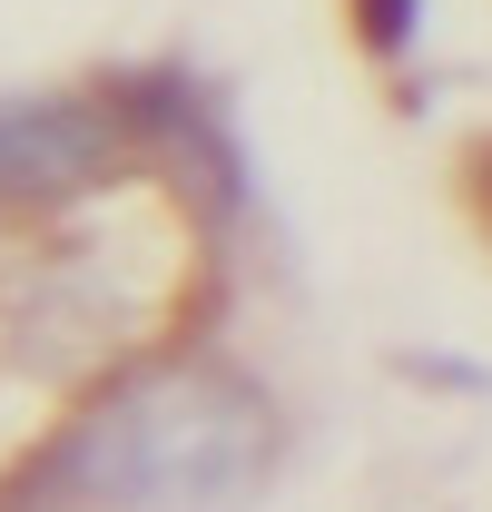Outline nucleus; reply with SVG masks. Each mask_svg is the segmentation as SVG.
I'll return each mask as SVG.
<instances>
[{
    "label": "nucleus",
    "instance_id": "nucleus-3",
    "mask_svg": "<svg viewBox=\"0 0 492 512\" xmlns=\"http://www.w3.org/2000/svg\"><path fill=\"white\" fill-rule=\"evenodd\" d=\"M365 20H374V50H404L414 20H424V0H365Z\"/></svg>",
    "mask_w": 492,
    "mask_h": 512
},
{
    "label": "nucleus",
    "instance_id": "nucleus-2",
    "mask_svg": "<svg viewBox=\"0 0 492 512\" xmlns=\"http://www.w3.org/2000/svg\"><path fill=\"white\" fill-rule=\"evenodd\" d=\"M119 109L99 99H0V207H60V197L99 188L109 158H119Z\"/></svg>",
    "mask_w": 492,
    "mask_h": 512
},
{
    "label": "nucleus",
    "instance_id": "nucleus-1",
    "mask_svg": "<svg viewBox=\"0 0 492 512\" xmlns=\"http://www.w3.org/2000/svg\"><path fill=\"white\" fill-rule=\"evenodd\" d=\"M266 473L276 404L237 365H148L109 384L50 453V493L69 512H246Z\"/></svg>",
    "mask_w": 492,
    "mask_h": 512
}]
</instances>
